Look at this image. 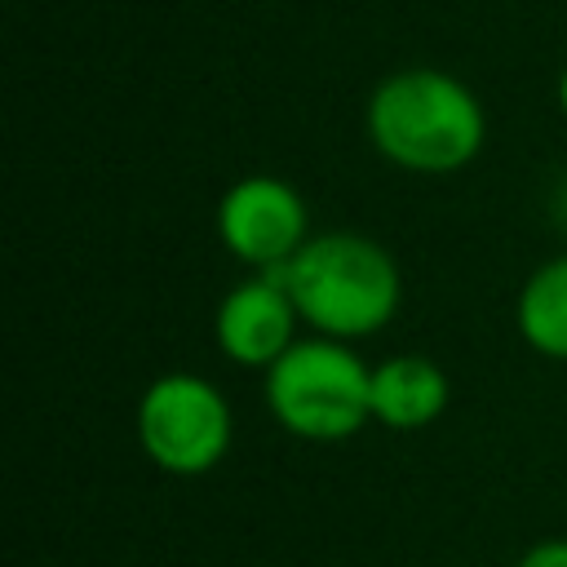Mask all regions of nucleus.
I'll use <instances>...</instances> for the list:
<instances>
[{
    "instance_id": "1",
    "label": "nucleus",
    "mask_w": 567,
    "mask_h": 567,
    "mask_svg": "<svg viewBox=\"0 0 567 567\" xmlns=\"http://www.w3.org/2000/svg\"><path fill=\"white\" fill-rule=\"evenodd\" d=\"M372 151L403 173L447 177L470 168L487 146L478 93L439 66H399L381 75L363 106Z\"/></svg>"
},
{
    "instance_id": "4",
    "label": "nucleus",
    "mask_w": 567,
    "mask_h": 567,
    "mask_svg": "<svg viewBox=\"0 0 567 567\" xmlns=\"http://www.w3.org/2000/svg\"><path fill=\"white\" fill-rule=\"evenodd\" d=\"M133 430L142 456L155 470L173 478H199L226 461L235 443V412L221 385H213L204 372L177 368L159 372L137 394Z\"/></svg>"
},
{
    "instance_id": "2",
    "label": "nucleus",
    "mask_w": 567,
    "mask_h": 567,
    "mask_svg": "<svg viewBox=\"0 0 567 567\" xmlns=\"http://www.w3.org/2000/svg\"><path fill=\"white\" fill-rule=\"evenodd\" d=\"M301 328L354 346L377 337L403 306V275L394 252L363 230H315L301 252L279 270Z\"/></svg>"
},
{
    "instance_id": "5",
    "label": "nucleus",
    "mask_w": 567,
    "mask_h": 567,
    "mask_svg": "<svg viewBox=\"0 0 567 567\" xmlns=\"http://www.w3.org/2000/svg\"><path fill=\"white\" fill-rule=\"evenodd\" d=\"M213 230L221 248L235 261H244L252 275L284 270L301 252V244L315 235L301 190L275 173L235 177L213 208Z\"/></svg>"
},
{
    "instance_id": "10",
    "label": "nucleus",
    "mask_w": 567,
    "mask_h": 567,
    "mask_svg": "<svg viewBox=\"0 0 567 567\" xmlns=\"http://www.w3.org/2000/svg\"><path fill=\"white\" fill-rule=\"evenodd\" d=\"M549 213H554V221H558V226H567V182L554 190V204H549Z\"/></svg>"
},
{
    "instance_id": "7",
    "label": "nucleus",
    "mask_w": 567,
    "mask_h": 567,
    "mask_svg": "<svg viewBox=\"0 0 567 567\" xmlns=\"http://www.w3.org/2000/svg\"><path fill=\"white\" fill-rule=\"evenodd\" d=\"M452 403L447 372L425 354H390L372 363V421L385 430H425Z\"/></svg>"
},
{
    "instance_id": "11",
    "label": "nucleus",
    "mask_w": 567,
    "mask_h": 567,
    "mask_svg": "<svg viewBox=\"0 0 567 567\" xmlns=\"http://www.w3.org/2000/svg\"><path fill=\"white\" fill-rule=\"evenodd\" d=\"M554 97H558V111H563V120H567V62H563V71H558V84H554Z\"/></svg>"
},
{
    "instance_id": "9",
    "label": "nucleus",
    "mask_w": 567,
    "mask_h": 567,
    "mask_svg": "<svg viewBox=\"0 0 567 567\" xmlns=\"http://www.w3.org/2000/svg\"><path fill=\"white\" fill-rule=\"evenodd\" d=\"M514 567H567V536H545L527 545Z\"/></svg>"
},
{
    "instance_id": "6",
    "label": "nucleus",
    "mask_w": 567,
    "mask_h": 567,
    "mask_svg": "<svg viewBox=\"0 0 567 567\" xmlns=\"http://www.w3.org/2000/svg\"><path fill=\"white\" fill-rule=\"evenodd\" d=\"M297 332H301V315L279 270H257L239 279L235 288H226V297L213 310V341L221 359H230L235 368L266 372L301 341Z\"/></svg>"
},
{
    "instance_id": "3",
    "label": "nucleus",
    "mask_w": 567,
    "mask_h": 567,
    "mask_svg": "<svg viewBox=\"0 0 567 567\" xmlns=\"http://www.w3.org/2000/svg\"><path fill=\"white\" fill-rule=\"evenodd\" d=\"M270 421L301 443H346L372 421V363L332 337H301L261 372Z\"/></svg>"
},
{
    "instance_id": "8",
    "label": "nucleus",
    "mask_w": 567,
    "mask_h": 567,
    "mask_svg": "<svg viewBox=\"0 0 567 567\" xmlns=\"http://www.w3.org/2000/svg\"><path fill=\"white\" fill-rule=\"evenodd\" d=\"M514 328L527 350L567 363V252L540 261L523 279L514 297Z\"/></svg>"
}]
</instances>
